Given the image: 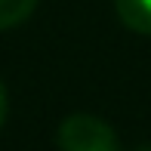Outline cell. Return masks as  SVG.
Here are the masks:
<instances>
[{
    "mask_svg": "<svg viewBox=\"0 0 151 151\" xmlns=\"http://www.w3.org/2000/svg\"><path fill=\"white\" fill-rule=\"evenodd\" d=\"M59 151H120L117 133L93 114H71L59 127Z\"/></svg>",
    "mask_w": 151,
    "mask_h": 151,
    "instance_id": "6da1fadb",
    "label": "cell"
},
{
    "mask_svg": "<svg viewBox=\"0 0 151 151\" xmlns=\"http://www.w3.org/2000/svg\"><path fill=\"white\" fill-rule=\"evenodd\" d=\"M117 19L136 34H151V0H114Z\"/></svg>",
    "mask_w": 151,
    "mask_h": 151,
    "instance_id": "7a4b0ae2",
    "label": "cell"
},
{
    "mask_svg": "<svg viewBox=\"0 0 151 151\" xmlns=\"http://www.w3.org/2000/svg\"><path fill=\"white\" fill-rule=\"evenodd\" d=\"M34 6H37V0H0V31L25 22L34 12Z\"/></svg>",
    "mask_w": 151,
    "mask_h": 151,
    "instance_id": "3957f363",
    "label": "cell"
},
{
    "mask_svg": "<svg viewBox=\"0 0 151 151\" xmlns=\"http://www.w3.org/2000/svg\"><path fill=\"white\" fill-rule=\"evenodd\" d=\"M3 120H6V86L0 80V127H3Z\"/></svg>",
    "mask_w": 151,
    "mask_h": 151,
    "instance_id": "277c9868",
    "label": "cell"
},
{
    "mask_svg": "<svg viewBox=\"0 0 151 151\" xmlns=\"http://www.w3.org/2000/svg\"><path fill=\"white\" fill-rule=\"evenodd\" d=\"M139 151H151V145H145V148H139Z\"/></svg>",
    "mask_w": 151,
    "mask_h": 151,
    "instance_id": "5b68a950",
    "label": "cell"
}]
</instances>
